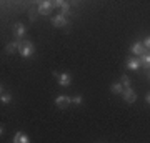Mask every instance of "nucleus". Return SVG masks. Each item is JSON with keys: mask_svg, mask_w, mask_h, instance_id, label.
Returning <instances> with one entry per match:
<instances>
[{"mask_svg": "<svg viewBox=\"0 0 150 143\" xmlns=\"http://www.w3.org/2000/svg\"><path fill=\"white\" fill-rule=\"evenodd\" d=\"M33 52H35V45H33L30 40H22V42H18V53H20L22 57H30V55H33Z\"/></svg>", "mask_w": 150, "mask_h": 143, "instance_id": "1", "label": "nucleus"}, {"mask_svg": "<svg viewBox=\"0 0 150 143\" xmlns=\"http://www.w3.org/2000/svg\"><path fill=\"white\" fill-rule=\"evenodd\" d=\"M52 8H54V2L45 0V2H40V4H38L37 12L40 15H50V13H52Z\"/></svg>", "mask_w": 150, "mask_h": 143, "instance_id": "2", "label": "nucleus"}, {"mask_svg": "<svg viewBox=\"0 0 150 143\" xmlns=\"http://www.w3.org/2000/svg\"><path fill=\"white\" fill-rule=\"evenodd\" d=\"M130 52L134 53V55H137V57L140 58V57H144L145 53H149V50L144 47V43H142V42H137V43H134V45L130 47Z\"/></svg>", "mask_w": 150, "mask_h": 143, "instance_id": "3", "label": "nucleus"}, {"mask_svg": "<svg viewBox=\"0 0 150 143\" xmlns=\"http://www.w3.org/2000/svg\"><path fill=\"white\" fill-rule=\"evenodd\" d=\"M54 77H57V82H59L60 87H69V85L72 83V77H70V73H57V72H55Z\"/></svg>", "mask_w": 150, "mask_h": 143, "instance_id": "4", "label": "nucleus"}, {"mask_svg": "<svg viewBox=\"0 0 150 143\" xmlns=\"http://www.w3.org/2000/svg\"><path fill=\"white\" fill-rule=\"evenodd\" d=\"M70 103H72V98L67 97V95H60V97L55 98V105L59 106V108H65V106L70 105Z\"/></svg>", "mask_w": 150, "mask_h": 143, "instance_id": "5", "label": "nucleus"}, {"mask_svg": "<svg viewBox=\"0 0 150 143\" xmlns=\"http://www.w3.org/2000/svg\"><path fill=\"white\" fill-rule=\"evenodd\" d=\"M52 23H54V27H65L67 23H69V18L67 17H64L62 13H57V15L54 17V20H52Z\"/></svg>", "mask_w": 150, "mask_h": 143, "instance_id": "6", "label": "nucleus"}, {"mask_svg": "<svg viewBox=\"0 0 150 143\" xmlns=\"http://www.w3.org/2000/svg\"><path fill=\"white\" fill-rule=\"evenodd\" d=\"M123 100L127 101V103H134L137 100V93H135L132 88H125L123 90Z\"/></svg>", "mask_w": 150, "mask_h": 143, "instance_id": "7", "label": "nucleus"}, {"mask_svg": "<svg viewBox=\"0 0 150 143\" xmlns=\"http://www.w3.org/2000/svg\"><path fill=\"white\" fill-rule=\"evenodd\" d=\"M142 67V62H140L139 57H132V58L127 60V68L129 70H139Z\"/></svg>", "mask_w": 150, "mask_h": 143, "instance_id": "8", "label": "nucleus"}, {"mask_svg": "<svg viewBox=\"0 0 150 143\" xmlns=\"http://www.w3.org/2000/svg\"><path fill=\"white\" fill-rule=\"evenodd\" d=\"M13 33H15L17 38H22L23 35H25V25L20 23V22H17L15 27H13Z\"/></svg>", "mask_w": 150, "mask_h": 143, "instance_id": "9", "label": "nucleus"}, {"mask_svg": "<svg viewBox=\"0 0 150 143\" xmlns=\"http://www.w3.org/2000/svg\"><path fill=\"white\" fill-rule=\"evenodd\" d=\"M13 143H30V138L23 132H17L15 137H13Z\"/></svg>", "mask_w": 150, "mask_h": 143, "instance_id": "10", "label": "nucleus"}, {"mask_svg": "<svg viewBox=\"0 0 150 143\" xmlns=\"http://www.w3.org/2000/svg\"><path fill=\"white\" fill-rule=\"evenodd\" d=\"M140 62L145 70H150V53H145L144 57H140Z\"/></svg>", "mask_w": 150, "mask_h": 143, "instance_id": "11", "label": "nucleus"}, {"mask_svg": "<svg viewBox=\"0 0 150 143\" xmlns=\"http://www.w3.org/2000/svg\"><path fill=\"white\" fill-rule=\"evenodd\" d=\"M5 50H7V53H8V55H12V53L18 52V43H17V42H12V43H8Z\"/></svg>", "mask_w": 150, "mask_h": 143, "instance_id": "12", "label": "nucleus"}, {"mask_svg": "<svg viewBox=\"0 0 150 143\" xmlns=\"http://www.w3.org/2000/svg\"><path fill=\"white\" fill-rule=\"evenodd\" d=\"M112 93H115V95H120V93H123V87H122V83L120 82H117V83H113L112 85Z\"/></svg>", "mask_w": 150, "mask_h": 143, "instance_id": "13", "label": "nucleus"}, {"mask_svg": "<svg viewBox=\"0 0 150 143\" xmlns=\"http://www.w3.org/2000/svg\"><path fill=\"white\" fill-rule=\"evenodd\" d=\"M64 17H67L69 18V15H72V10H70V5L67 4V2H64V5H62V12H60Z\"/></svg>", "mask_w": 150, "mask_h": 143, "instance_id": "14", "label": "nucleus"}, {"mask_svg": "<svg viewBox=\"0 0 150 143\" xmlns=\"http://www.w3.org/2000/svg\"><path fill=\"white\" fill-rule=\"evenodd\" d=\"M120 83H122V87H125V88H130V83H132V80H130L127 75H123L122 78H120Z\"/></svg>", "mask_w": 150, "mask_h": 143, "instance_id": "15", "label": "nucleus"}, {"mask_svg": "<svg viewBox=\"0 0 150 143\" xmlns=\"http://www.w3.org/2000/svg\"><path fill=\"white\" fill-rule=\"evenodd\" d=\"M0 101H2L4 105H7V103H10V101H12V97L8 95V93H4V92H2V95H0Z\"/></svg>", "mask_w": 150, "mask_h": 143, "instance_id": "16", "label": "nucleus"}, {"mask_svg": "<svg viewBox=\"0 0 150 143\" xmlns=\"http://www.w3.org/2000/svg\"><path fill=\"white\" fill-rule=\"evenodd\" d=\"M82 101H83V98H82L80 95H77V97L72 98V103H74V105H82Z\"/></svg>", "mask_w": 150, "mask_h": 143, "instance_id": "17", "label": "nucleus"}, {"mask_svg": "<svg viewBox=\"0 0 150 143\" xmlns=\"http://www.w3.org/2000/svg\"><path fill=\"white\" fill-rule=\"evenodd\" d=\"M142 43H144V47L147 48V50H150V37H147V38H145V40H144Z\"/></svg>", "mask_w": 150, "mask_h": 143, "instance_id": "18", "label": "nucleus"}, {"mask_svg": "<svg viewBox=\"0 0 150 143\" xmlns=\"http://www.w3.org/2000/svg\"><path fill=\"white\" fill-rule=\"evenodd\" d=\"M37 13L38 12H35V10H30V13H28V17H30V20H35V18H37Z\"/></svg>", "mask_w": 150, "mask_h": 143, "instance_id": "19", "label": "nucleus"}, {"mask_svg": "<svg viewBox=\"0 0 150 143\" xmlns=\"http://www.w3.org/2000/svg\"><path fill=\"white\" fill-rule=\"evenodd\" d=\"M4 133H5V127L2 125V127H0V135H4Z\"/></svg>", "mask_w": 150, "mask_h": 143, "instance_id": "20", "label": "nucleus"}, {"mask_svg": "<svg viewBox=\"0 0 150 143\" xmlns=\"http://www.w3.org/2000/svg\"><path fill=\"white\" fill-rule=\"evenodd\" d=\"M145 100H147V103H149V105H150V93H149V95H147V97H145Z\"/></svg>", "mask_w": 150, "mask_h": 143, "instance_id": "21", "label": "nucleus"}]
</instances>
